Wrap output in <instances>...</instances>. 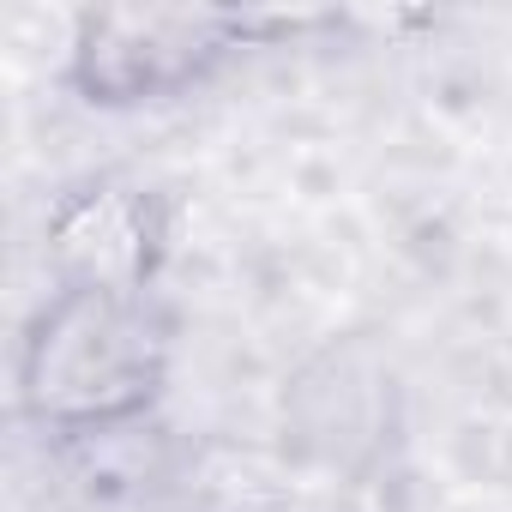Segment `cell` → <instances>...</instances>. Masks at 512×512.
Segmentation results:
<instances>
[{
    "mask_svg": "<svg viewBox=\"0 0 512 512\" xmlns=\"http://www.w3.org/2000/svg\"><path fill=\"white\" fill-rule=\"evenodd\" d=\"M175 326L157 296L49 290L13 362V404L43 440H103L145 422L169 386Z\"/></svg>",
    "mask_w": 512,
    "mask_h": 512,
    "instance_id": "cell-1",
    "label": "cell"
},
{
    "mask_svg": "<svg viewBox=\"0 0 512 512\" xmlns=\"http://www.w3.org/2000/svg\"><path fill=\"white\" fill-rule=\"evenodd\" d=\"M332 13H260V7H85L67 25L61 85L97 115H139L193 97L235 55L272 49L296 31H320Z\"/></svg>",
    "mask_w": 512,
    "mask_h": 512,
    "instance_id": "cell-2",
    "label": "cell"
},
{
    "mask_svg": "<svg viewBox=\"0 0 512 512\" xmlns=\"http://www.w3.org/2000/svg\"><path fill=\"white\" fill-rule=\"evenodd\" d=\"M169 199L133 175L73 181L43 217V266L55 290H109V296H157L169 266Z\"/></svg>",
    "mask_w": 512,
    "mask_h": 512,
    "instance_id": "cell-3",
    "label": "cell"
}]
</instances>
